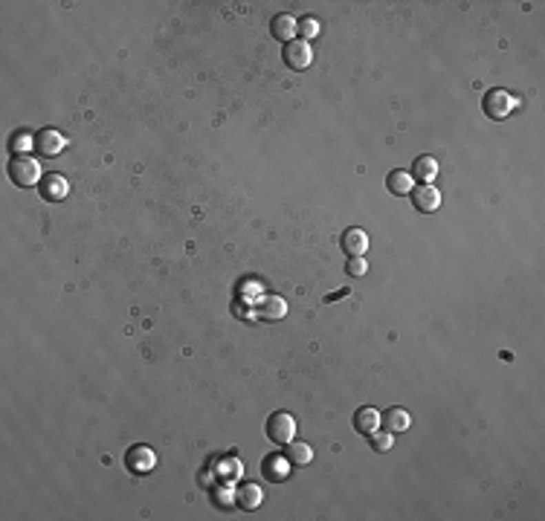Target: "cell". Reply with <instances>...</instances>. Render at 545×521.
I'll use <instances>...</instances> for the list:
<instances>
[{"instance_id":"23","label":"cell","mask_w":545,"mask_h":521,"mask_svg":"<svg viewBox=\"0 0 545 521\" xmlns=\"http://www.w3.org/2000/svg\"><path fill=\"white\" fill-rule=\"evenodd\" d=\"M342 295H348V290H340V293H331L325 301H337V299H342Z\"/></svg>"},{"instance_id":"5","label":"cell","mask_w":545,"mask_h":521,"mask_svg":"<svg viewBox=\"0 0 545 521\" xmlns=\"http://www.w3.org/2000/svg\"><path fill=\"white\" fill-rule=\"evenodd\" d=\"M125 463H128L131 472L148 475L154 467H157V455H154V449H148V446H134L131 452L125 455Z\"/></svg>"},{"instance_id":"22","label":"cell","mask_w":545,"mask_h":521,"mask_svg":"<svg viewBox=\"0 0 545 521\" xmlns=\"http://www.w3.org/2000/svg\"><path fill=\"white\" fill-rule=\"evenodd\" d=\"M345 273L351 275V278L366 275V273H369V261H366V258H351V261L345 264Z\"/></svg>"},{"instance_id":"13","label":"cell","mask_w":545,"mask_h":521,"mask_svg":"<svg viewBox=\"0 0 545 521\" xmlns=\"http://www.w3.org/2000/svg\"><path fill=\"white\" fill-rule=\"evenodd\" d=\"M377 426H380V412H377V408H360L354 414V429L360 434H371V432H377Z\"/></svg>"},{"instance_id":"21","label":"cell","mask_w":545,"mask_h":521,"mask_svg":"<svg viewBox=\"0 0 545 521\" xmlns=\"http://www.w3.org/2000/svg\"><path fill=\"white\" fill-rule=\"evenodd\" d=\"M12 148H15L18 157H23V151L35 148V136H30V134H15V139H12Z\"/></svg>"},{"instance_id":"6","label":"cell","mask_w":545,"mask_h":521,"mask_svg":"<svg viewBox=\"0 0 545 521\" xmlns=\"http://www.w3.org/2000/svg\"><path fill=\"white\" fill-rule=\"evenodd\" d=\"M412 206H415L421 215H435L438 209H441V191L432 189V186L412 189Z\"/></svg>"},{"instance_id":"14","label":"cell","mask_w":545,"mask_h":521,"mask_svg":"<svg viewBox=\"0 0 545 521\" xmlns=\"http://www.w3.org/2000/svg\"><path fill=\"white\" fill-rule=\"evenodd\" d=\"M386 189L392 191V194H412V189H415V180H412V174L409 171H392L386 177Z\"/></svg>"},{"instance_id":"2","label":"cell","mask_w":545,"mask_h":521,"mask_svg":"<svg viewBox=\"0 0 545 521\" xmlns=\"http://www.w3.org/2000/svg\"><path fill=\"white\" fill-rule=\"evenodd\" d=\"M9 177L15 186L21 189H32V186H41V165L32 160V157H15L9 165Z\"/></svg>"},{"instance_id":"16","label":"cell","mask_w":545,"mask_h":521,"mask_svg":"<svg viewBox=\"0 0 545 521\" xmlns=\"http://www.w3.org/2000/svg\"><path fill=\"white\" fill-rule=\"evenodd\" d=\"M235 501H238L244 510H256V507L261 504V487H258V484H244V487H238V492H235Z\"/></svg>"},{"instance_id":"15","label":"cell","mask_w":545,"mask_h":521,"mask_svg":"<svg viewBox=\"0 0 545 521\" xmlns=\"http://www.w3.org/2000/svg\"><path fill=\"white\" fill-rule=\"evenodd\" d=\"M290 460L287 458H267L264 460V478H267V481H287V475H290Z\"/></svg>"},{"instance_id":"10","label":"cell","mask_w":545,"mask_h":521,"mask_svg":"<svg viewBox=\"0 0 545 521\" xmlns=\"http://www.w3.org/2000/svg\"><path fill=\"white\" fill-rule=\"evenodd\" d=\"M342 249L348 252L351 258H362L369 252V235L362 229H348L342 232Z\"/></svg>"},{"instance_id":"8","label":"cell","mask_w":545,"mask_h":521,"mask_svg":"<svg viewBox=\"0 0 545 521\" xmlns=\"http://www.w3.org/2000/svg\"><path fill=\"white\" fill-rule=\"evenodd\" d=\"M67 194H70V182L61 174H47L44 180H41V197H44V200L59 203Z\"/></svg>"},{"instance_id":"4","label":"cell","mask_w":545,"mask_h":521,"mask_svg":"<svg viewBox=\"0 0 545 521\" xmlns=\"http://www.w3.org/2000/svg\"><path fill=\"white\" fill-rule=\"evenodd\" d=\"M311 61H313V50L307 41L296 38V41H290V44H285V64L290 70H307Z\"/></svg>"},{"instance_id":"11","label":"cell","mask_w":545,"mask_h":521,"mask_svg":"<svg viewBox=\"0 0 545 521\" xmlns=\"http://www.w3.org/2000/svg\"><path fill=\"white\" fill-rule=\"evenodd\" d=\"M285 458L290 460V467H307L313 460V449L302 440H290L285 449Z\"/></svg>"},{"instance_id":"12","label":"cell","mask_w":545,"mask_h":521,"mask_svg":"<svg viewBox=\"0 0 545 521\" xmlns=\"http://www.w3.org/2000/svg\"><path fill=\"white\" fill-rule=\"evenodd\" d=\"M438 177V160L435 157H418L412 165V180H421L424 186H429Z\"/></svg>"},{"instance_id":"20","label":"cell","mask_w":545,"mask_h":521,"mask_svg":"<svg viewBox=\"0 0 545 521\" xmlns=\"http://www.w3.org/2000/svg\"><path fill=\"white\" fill-rule=\"evenodd\" d=\"M319 30H322V26H319V21H316V18H302V21H299V35H302V41L316 38V35H319Z\"/></svg>"},{"instance_id":"18","label":"cell","mask_w":545,"mask_h":521,"mask_svg":"<svg viewBox=\"0 0 545 521\" xmlns=\"http://www.w3.org/2000/svg\"><path fill=\"white\" fill-rule=\"evenodd\" d=\"M285 313H287V307H285L282 299H267V301L261 304V310H258L261 319H282Z\"/></svg>"},{"instance_id":"19","label":"cell","mask_w":545,"mask_h":521,"mask_svg":"<svg viewBox=\"0 0 545 521\" xmlns=\"http://www.w3.org/2000/svg\"><path fill=\"white\" fill-rule=\"evenodd\" d=\"M369 438H371L374 452H389V449L395 446V440H392V432H371Z\"/></svg>"},{"instance_id":"3","label":"cell","mask_w":545,"mask_h":521,"mask_svg":"<svg viewBox=\"0 0 545 521\" xmlns=\"http://www.w3.org/2000/svg\"><path fill=\"white\" fill-rule=\"evenodd\" d=\"M267 438L278 446H287L290 440H296V420H293L287 412H276L267 420Z\"/></svg>"},{"instance_id":"1","label":"cell","mask_w":545,"mask_h":521,"mask_svg":"<svg viewBox=\"0 0 545 521\" xmlns=\"http://www.w3.org/2000/svg\"><path fill=\"white\" fill-rule=\"evenodd\" d=\"M513 107H516V98H513L508 90H502V87L487 90V93H484V98H482V110H484V116H487V119H493V122H505V119L513 114Z\"/></svg>"},{"instance_id":"7","label":"cell","mask_w":545,"mask_h":521,"mask_svg":"<svg viewBox=\"0 0 545 521\" xmlns=\"http://www.w3.org/2000/svg\"><path fill=\"white\" fill-rule=\"evenodd\" d=\"M64 145H67V139L52 128H44L41 134H35V151H41V157H59Z\"/></svg>"},{"instance_id":"17","label":"cell","mask_w":545,"mask_h":521,"mask_svg":"<svg viewBox=\"0 0 545 521\" xmlns=\"http://www.w3.org/2000/svg\"><path fill=\"white\" fill-rule=\"evenodd\" d=\"M409 423H412V417H409L407 408H389V412H386V426H389V432H407Z\"/></svg>"},{"instance_id":"9","label":"cell","mask_w":545,"mask_h":521,"mask_svg":"<svg viewBox=\"0 0 545 521\" xmlns=\"http://www.w3.org/2000/svg\"><path fill=\"white\" fill-rule=\"evenodd\" d=\"M270 32L276 41H285V44H290V41H296L299 35V21L293 15H276L270 21Z\"/></svg>"}]
</instances>
